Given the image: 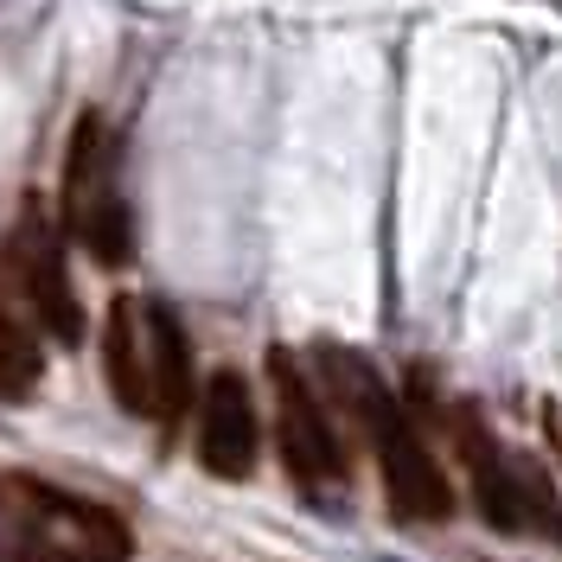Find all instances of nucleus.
I'll use <instances>...</instances> for the list:
<instances>
[{
	"instance_id": "5",
	"label": "nucleus",
	"mask_w": 562,
	"mask_h": 562,
	"mask_svg": "<svg viewBox=\"0 0 562 562\" xmlns=\"http://www.w3.org/2000/svg\"><path fill=\"white\" fill-rule=\"evenodd\" d=\"M454 435H460V460H467V473H473V498H480L486 525L492 530H518V525H525L518 473L505 467V454H498V441H492L486 416H480L473 403H460V409H454Z\"/></svg>"
},
{
	"instance_id": "10",
	"label": "nucleus",
	"mask_w": 562,
	"mask_h": 562,
	"mask_svg": "<svg viewBox=\"0 0 562 562\" xmlns=\"http://www.w3.org/2000/svg\"><path fill=\"white\" fill-rule=\"evenodd\" d=\"M70 244H83V256L103 262V269H122V262L135 256V217H128V205L115 199V205L90 211V217L70 231Z\"/></svg>"
},
{
	"instance_id": "8",
	"label": "nucleus",
	"mask_w": 562,
	"mask_h": 562,
	"mask_svg": "<svg viewBox=\"0 0 562 562\" xmlns=\"http://www.w3.org/2000/svg\"><path fill=\"white\" fill-rule=\"evenodd\" d=\"M147 371H154V416L173 422L192 403V346H186V319L167 301H147Z\"/></svg>"
},
{
	"instance_id": "7",
	"label": "nucleus",
	"mask_w": 562,
	"mask_h": 562,
	"mask_svg": "<svg viewBox=\"0 0 562 562\" xmlns=\"http://www.w3.org/2000/svg\"><path fill=\"white\" fill-rule=\"evenodd\" d=\"M103 371L128 416H154V371H147V326L128 294H115L103 314Z\"/></svg>"
},
{
	"instance_id": "6",
	"label": "nucleus",
	"mask_w": 562,
	"mask_h": 562,
	"mask_svg": "<svg viewBox=\"0 0 562 562\" xmlns=\"http://www.w3.org/2000/svg\"><path fill=\"white\" fill-rule=\"evenodd\" d=\"M115 135L109 122L90 109L77 115V135H70V154H65V231H77L90 211L115 205Z\"/></svg>"
},
{
	"instance_id": "13",
	"label": "nucleus",
	"mask_w": 562,
	"mask_h": 562,
	"mask_svg": "<svg viewBox=\"0 0 562 562\" xmlns=\"http://www.w3.org/2000/svg\"><path fill=\"white\" fill-rule=\"evenodd\" d=\"M557 537H562V525H557Z\"/></svg>"
},
{
	"instance_id": "3",
	"label": "nucleus",
	"mask_w": 562,
	"mask_h": 562,
	"mask_svg": "<svg viewBox=\"0 0 562 562\" xmlns=\"http://www.w3.org/2000/svg\"><path fill=\"white\" fill-rule=\"evenodd\" d=\"M199 467L211 480H249L256 473V403L244 371H211L199 403Z\"/></svg>"
},
{
	"instance_id": "2",
	"label": "nucleus",
	"mask_w": 562,
	"mask_h": 562,
	"mask_svg": "<svg viewBox=\"0 0 562 562\" xmlns=\"http://www.w3.org/2000/svg\"><path fill=\"white\" fill-rule=\"evenodd\" d=\"M371 448H378L384 492H390V505H396V518H416V525H441V518H454V486H448V473H441L435 448L416 435V422L403 416V409L371 435Z\"/></svg>"
},
{
	"instance_id": "11",
	"label": "nucleus",
	"mask_w": 562,
	"mask_h": 562,
	"mask_svg": "<svg viewBox=\"0 0 562 562\" xmlns=\"http://www.w3.org/2000/svg\"><path fill=\"white\" fill-rule=\"evenodd\" d=\"M38 384V346L26 326L0 314V396H26Z\"/></svg>"
},
{
	"instance_id": "9",
	"label": "nucleus",
	"mask_w": 562,
	"mask_h": 562,
	"mask_svg": "<svg viewBox=\"0 0 562 562\" xmlns=\"http://www.w3.org/2000/svg\"><path fill=\"white\" fill-rule=\"evenodd\" d=\"M319 378H326V390H333V403H339V416L351 422V428H364V435H378L396 409H403V396H390V384L358 358V351L346 346H319Z\"/></svg>"
},
{
	"instance_id": "4",
	"label": "nucleus",
	"mask_w": 562,
	"mask_h": 562,
	"mask_svg": "<svg viewBox=\"0 0 562 562\" xmlns=\"http://www.w3.org/2000/svg\"><path fill=\"white\" fill-rule=\"evenodd\" d=\"M13 262H20V281H26V301H33L38 326L58 339V346H77L83 339V307H77V288L65 276V256H58V237L38 224V211H26L20 237H13Z\"/></svg>"
},
{
	"instance_id": "1",
	"label": "nucleus",
	"mask_w": 562,
	"mask_h": 562,
	"mask_svg": "<svg viewBox=\"0 0 562 562\" xmlns=\"http://www.w3.org/2000/svg\"><path fill=\"white\" fill-rule=\"evenodd\" d=\"M269 384H276V416H281V454H288V473L301 486H339L346 480V448L333 435V422L319 409L314 384L301 378V358L288 346L269 351Z\"/></svg>"
},
{
	"instance_id": "12",
	"label": "nucleus",
	"mask_w": 562,
	"mask_h": 562,
	"mask_svg": "<svg viewBox=\"0 0 562 562\" xmlns=\"http://www.w3.org/2000/svg\"><path fill=\"white\" fill-rule=\"evenodd\" d=\"M543 435H550V448H557V460H562V409L557 403H543Z\"/></svg>"
}]
</instances>
